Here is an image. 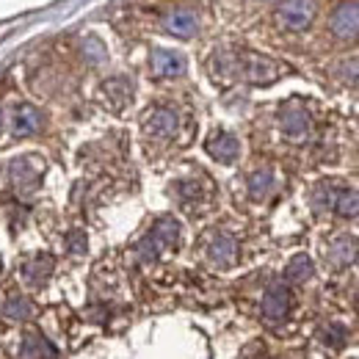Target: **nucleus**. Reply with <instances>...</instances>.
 Instances as JSON below:
<instances>
[{
	"mask_svg": "<svg viewBox=\"0 0 359 359\" xmlns=\"http://www.w3.org/2000/svg\"><path fill=\"white\" fill-rule=\"evenodd\" d=\"M287 72V67H282L279 61H273L269 55L260 53H216L213 58V75L222 81H246L252 86H269L273 81H279Z\"/></svg>",
	"mask_w": 359,
	"mask_h": 359,
	"instance_id": "f257e3e1",
	"label": "nucleus"
},
{
	"mask_svg": "<svg viewBox=\"0 0 359 359\" xmlns=\"http://www.w3.org/2000/svg\"><path fill=\"white\" fill-rule=\"evenodd\" d=\"M180 241V222L172 216H163L158 219L152 229L144 235V241L135 246V257L141 263H155L166 249H172Z\"/></svg>",
	"mask_w": 359,
	"mask_h": 359,
	"instance_id": "f03ea898",
	"label": "nucleus"
},
{
	"mask_svg": "<svg viewBox=\"0 0 359 359\" xmlns=\"http://www.w3.org/2000/svg\"><path fill=\"white\" fill-rule=\"evenodd\" d=\"M315 14H318L315 0H285L276 8V22L285 31H307L313 25Z\"/></svg>",
	"mask_w": 359,
	"mask_h": 359,
	"instance_id": "7ed1b4c3",
	"label": "nucleus"
},
{
	"mask_svg": "<svg viewBox=\"0 0 359 359\" xmlns=\"http://www.w3.org/2000/svg\"><path fill=\"white\" fill-rule=\"evenodd\" d=\"M279 128H282V133L287 135V138H293V141L307 138L310 128H313L310 111H307L299 100H290V102L282 105V111H279Z\"/></svg>",
	"mask_w": 359,
	"mask_h": 359,
	"instance_id": "20e7f679",
	"label": "nucleus"
},
{
	"mask_svg": "<svg viewBox=\"0 0 359 359\" xmlns=\"http://www.w3.org/2000/svg\"><path fill=\"white\" fill-rule=\"evenodd\" d=\"M180 130V116L175 108H166V105H158L152 111H147L144 116V133L149 138H158V141H169L175 138Z\"/></svg>",
	"mask_w": 359,
	"mask_h": 359,
	"instance_id": "39448f33",
	"label": "nucleus"
},
{
	"mask_svg": "<svg viewBox=\"0 0 359 359\" xmlns=\"http://www.w3.org/2000/svg\"><path fill=\"white\" fill-rule=\"evenodd\" d=\"M45 175V166L39 158H17L8 166V177L17 191H34L39 185V180Z\"/></svg>",
	"mask_w": 359,
	"mask_h": 359,
	"instance_id": "423d86ee",
	"label": "nucleus"
},
{
	"mask_svg": "<svg viewBox=\"0 0 359 359\" xmlns=\"http://www.w3.org/2000/svg\"><path fill=\"white\" fill-rule=\"evenodd\" d=\"M329 31L337 39H357L359 36V3H340L329 17Z\"/></svg>",
	"mask_w": 359,
	"mask_h": 359,
	"instance_id": "0eeeda50",
	"label": "nucleus"
},
{
	"mask_svg": "<svg viewBox=\"0 0 359 359\" xmlns=\"http://www.w3.org/2000/svg\"><path fill=\"white\" fill-rule=\"evenodd\" d=\"M359 257V238L357 235H337L326 249V263L332 269H348Z\"/></svg>",
	"mask_w": 359,
	"mask_h": 359,
	"instance_id": "6e6552de",
	"label": "nucleus"
},
{
	"mask_svg": "<svg viewBox=\"0 0 359 359\" xmlns=\"http://www.w3.org/2000/svg\"><path fill=\"white\" fill-rule=\"evenodd\" d=\"M290 302H293V296H290V287H287V285H282V282L271 285L269 290L263 293V304H260L263 318H269V320H282V318H287Z\"/></svg>",
	"mask_w": 359,
	"mask_h": 359,
	"instance_id": "1a4fd4ad",
	"label": "nucleus"
},
{
	"mask_svg": "<svg viewBox=\"0 0 359 359\" xmlns=\"http://www.w3.org/2000/svg\"><path fill=\"white\" fill-rule=\"evenodd\" d=\"M100 100L105 108L111 111H122L128 108V102L133 100V83L128 78H108L102 86H100Z\"/></svg>",
	"mask_w": 359,
	"mask_h": 359,
	"instance_id": "9d476101",
	"label": "nucleus"
},
{
	"mask_svg": "<svg viewBox=\"0 0 359 359\" xmlns=\"http://www.w3.org/2000/svg\"><path fill=\"white\" fill-rule=\"evenodd\" d=\"M163 31L180 39H191L199 31V17L191 8H172L163 17Z\"/></svg>",
	"mask_w": 359,
	"mask_h": 359,
	"instance_id": "9b49d317",
	"label": "nucleus"
},
{
	"mask_svg": "<svg viewBox=\"0 0 359 359\" xmlns=\"http://www.w3.org/2000/svg\"><path fill=\"white\" fill-rule=\"evenodd\" d=\"M185 58L175 50H152L149 55V69L155 78H180L185 72Z\"/></svg>",
	"mask_w": 359,
	"mask_h": 359,
	"instance_id": "f8f14e48",
	"label": "nucleus"
},
{
	"mask_svg": "<svg viewBox=\"0 0 359 359\" xmlns=\"http://www.w3.org/2000/svg\"><path fill=\"white\" fill-rule=\"evenodd\" d=\"M205 149H208V155H210L213 161H219V163H235L238 155H241V144H238V138H235L232 133H224V130H219V133L210 135L208 144H205Z\"/></svg>",
	"mask_w": 359,
	"mask_h": 359,
	"instance_id": "ddd939ff",
	"label": "nucleus"
},
{
	"mask_svg": "<svg viewBox=\"0 0 359 359\" xmlns=\"http://www.w3.org/2000/svg\"><path fill=\"white\" fill-rule=\"evenodd\" d=\"M208 257H210V263L219 266V269L235 266V263H238V241H235L232 235H226V232H219V235L210 241V246H208Z\"/></svg>",
	"mask_w": 359,
	"mask_h": 359,
	"instance_id": "4468645a",
	"label": "nucleus"
},
{
	"mask_svg": "<svg viewBox=\"0 0 359 359\" xmlns=\"http://www.w3.org/2000/svg\"><path fill=\"white\" fill-rule=\"evenodd\" d=\"M42 130V114L39 108L22 102L14 108V116H11V133L17 138H25V135H34Z\"/></svg>",
	"mask_w": 359,
	"mask_h": 359,
	"instance_id": "2eb2a0df",
	"label": "nucleus"
},
{
	"mask_svg": "<svg viewBox=\"0 0 359 359\" xmlns=\"http://www.w3.org/2000/svg\"><path fill=\"white\" fill-rule=\"evenodd\" d=\"M53 269H55V260L50 257V255H34V257H28L25 263H22V279H25V285H31V287H42L47 279L53 276Z\"/></svg>",
	"mask_w": 359,
	"mask_h": 359,
	"instance_id": "dca6fc26",
	"label": "nucleus"
},
{
	"mask_svg": "<svg viewBox=\"0 0 359 359\" xmlns=\"http://www.w3.org/2000/svg\"><path fill=\"white\" fill-rule=\"evenodd\" d=\"M273 185H276V180H273V172H271L269 166H263V169H255L249 180H246V188H249V196L255 199V202H263L266 196H269L271 191H273Z\"/></svg>",
	"mask_w": 359,
	"mask_h": 359,
	"instance_id": "f3484780",
	"label": "nucleus"
},
{
	"mask_svg": "<svg viewBox=\"0 0 359 359\" xmlns=\"http://www.w3.org/2000/svg\"><path fill=\"white\" fill-rule=\"evenodd\" d=\"M20 359H55V348L39 332H34V334H25L22 348H20Z\"/></svg>",
	"mask_w": 359,
	"mask_h": 359,
	"instance_id": "a211bd4d",
	"label": "nucleus"
},
{
	"mask_svg": "<svg viewBox=\"0 0 359 359\" xmlns=\"http://www.w3.org/2000/svg\"><path fill=\"white\" fill-rule=\"evenodd\" d=\"M3 315L11 318V320H17V323H22V320H31L36 315V307L25 296H8L3 302Z\"/></svg>",
	"mask_w": 359,
	"mask_h": 359,
	"instance_id": "6ab92c4d",
	"label": "nucleus"
},
{
	"mask_svg": "<svg viewBox=\"0 0 359 359\" xmlns=\"http://www.w3.org/2000/svg\"><path fill=\"white\" fill-rule=\"evenodd\" d=\"M318 340H320L326 348H334V351H340V348L348 343V329H346L343 323H337V320H332V323H323V326H320V332H318Z\"/></svg>",
	"mask_w": 359,
	"mask_h": 359,
	"instance_id": "aec40b11",
	"label": "nucleus"
},
{
	"mask_svg": "<svg viewBox=\"0 0 359 359\" xmlns=\"http://www.w3.org/2000/svg\"><path fill=\"white\" fill-rule=\"evenodd\" d=\"M337 216H343V219H354L359 216V191L354 188H343V191H337V196H334V208H332Z\"/></svg>",
	"mask_w": 359,
	"mask_h": 359,
	"instance_id": "412c9836",
	"label": "nucleus"
},
{
	"mask_svg": "<svg viewBox=\"0 0 359 359\" xmlns=\"http://www.w3.org/2000/svg\"><path fill=\"white\" fill-rule=\"evenodd\" d=\"M315 273V263L307 257V255H296L290 263H287V269H285V279L287 282H307V279H313Z\"/></svg>",
	"mask_w": 359,
	"mask_h": 359,
	"instance_id": "4be33fe9",
	"label": "nucleus"
},
{
	"mask_svg": "<svg viewBox=\"0 0 359 359\" xmlns=\"http://www.w3.org/2000/svg\"><path fill=\"white\" fill-rule=\"evenodd\" d=\"M334 196H337L334 185H329V182H320V185H318V188L313 191V196H310V202H313V210H315V213H326V210H332V208H334Z\"/></svg>",
	"mask_w": 359,
	"mask_h": 359,
	"instance_id": "5701e85b",
	"label": "nucleus"
},
{
	"mask_svg": "<svg viewBox=\"0 0 359 359\" xmlns=\"http://www.w3.org/2000/svg\"><path fill=\"white\" fill-rule=\"evenodd\" d=\"M175 196H177L182 205H194L202 196V188L194 180H182V182H175Z\"/></svg>",
	"mask_w": 359,
	"mask_h": 359,
	"instance_id": "b1692460",
	"label": "nucleus"
},
{
	"mask_svg": "<svg viewBox=\"0 0 359 359\" xmlns=\"http://www.w3.org/2000/svg\"><path fill=\"white\" fill-rule=\"evenodd\" d=\"M337 78L348 86H359V58H348L337 67Z\"/></svg>",
	"mask_w": 359,
	"mask_h": 359,
	"instance_id": "393cba45",
	"label": "nucleus"
},
{
	"mask_svg": "<svg viewBox=\"0 0 359 359\" xmlns=\"http://www.w3.org/2000/svg\"><path fill=\"white\" fill-rule=\"evenodd\" d=\"M86 235L81 232V229H72L69 235H67V252L69 255H86Z\"/></svg>",
	"mask_w": 359,
	"mask_h": 359,
	"instance_id": "a878e982",
	"label": "nucleus"
},
{
	"mask_svg": "<svg viewBox=\"0 0 359 359\" xmlns=\"http://www.w3.org/2000/svg\"><path fill=\"white\" fill-rule=\"evenodd\" d=\"M83 55L89 58L91 64H100V61H105V47L100 45L97 39H86L83 42Z\"/></svg>",
	"mask_w": 359,
	"mask_h": 359,
	"instance_id": "bb28decb",
	"label": "nucleus"
},
{
	"mask_svg": "<svg viewBox=\"0 0 359 359\" xmlns=\"http://www.w3.org/2000/svg\"><path fill=\"white\" fill-rule=\"evenodd\" d=\"M354 302H357V313H359V287H357V296H354Z\"/></svg>",
	"mask_w": 359,
	"mask_h": 359,
	"instance_id": "cd10ccee",
	"label": "nucleus"
},
{
	"mask_svg": "<svg viewBox=\"0 0 359 359\" xmlns=\"http://www.w3.org/2000/svg\"><path fill=\"white\" fill-rule=\"evenodd\" d=\"M0 271H3V260H0Z\"/></svg>",
	"mask_w": 359,
	"mask_h": 359,
	"instance_id": "c85d7f7f",
	"label": "nucleus"
}]
</instances>
